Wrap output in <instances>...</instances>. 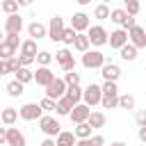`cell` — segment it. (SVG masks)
Masks as SVG:
<instances>
[{
	"label": "cell",
	"mask_w": 146,
	"mask_h": 146,
	"mask_svg": "<svg viewBox=\"0 0 146 146\" xmlns=\"http://www.w3.org/2000/svg\"><path fill=\"white\" fill-rule=\"evenodd\" d=\"M32 2H34V0H16L18 7H27V5H32Z\"/></svg>",
	"instance_id": "cell-47"
},
{
	"label": "cell",
	"mask_w": 146,
	"mask_h": 146,
	"mask_svg": "<svg viewBox=\"0 0 146 146\" xmlns=\"http://www.w3.org/2000/svg\"><path fill=\"white\" fill-rule=\"evenodd\" d=\"M55 59L59 62V66H62V71H64V73L75 71V59H73V55H71V50H68V48L57 50V52H55Z\"/></svg>",
	"instance_id": "cell-7"
},
{
	"label": "cell",
	"mask_w": 146,
	"mask_h": 146,
	"mask_svg": "<svg viewBox=\"0 0 146 146\" xmlns=\"http://www.w3.org/2000/svg\"><path fill=\"white\" fill-rule=\"evenodd\" d=\"M55 141V146H75V135L73 132H68V130H59V135L52 139Z\"/></svg>",
	"instance_id": "cell-19"
},
{
	"label": "cell",
	"mask_w": 146,
	"mask_h": 146,
	"mask_svg": "<svg viewBox=\"0 0 146 146\" xmlns=\"http://www.w3.org/2000/svg\"><path fill=\"white\" fill-rule=\"evenodd\" d=\"M46 30H48V34H46V36H48L50 41H62V32H64V18H62V16H52Z\"/></svg>",
	"instance_id": "cell-6"
},
{
	"label": "cell",
	"mask_w": 146,
	"mask_h": 146,
	"mask_svg": "<svg viewBox=\"0 0 146 146\" xmlns=\"http://www.w3.org/2000/svg\"><path fill=\"white\" fill-rule=\"evenodd\" d=\"M89 146H105V137L103 135H91L89 137Z\"/></svg>",
	"instance_id": "cell-42"
},
{
	"label": "cell",
	"mask_w": 146,
	"mask_h": 146,
	"mask_svg": "<svg viewBox=\"0 0 146 146\" xmlns=\"http://www.w3.org/2000/svg\"><path fill=\"white\" fill-rule=\"evenodd\" d=\"M75 2H78V5H82V7H84V5H89V2H91V0H75Z\"/></svg>",
	"instance_id": "cell-53"
},
{
	"label": "cell",
	"mask_w": 146,
	"mask_h": 146,
	"mask_svg": "<svg viewBox=\"0 0 146 146\" xmlns=\"http://www.w3.org/2000/svg\"><path fill=\"white\" fill-rule=\"evenodd\" d=\"M11 57H16V48H11L7 41H2L0 43V59L5 62V59H11Z\"/></svg>",
	"instance_id": "cell-31"
},
{
	"label": "cell",
	"mask_w": 146,
	"mask_h": 146,
	"mask_svg": "<svg viewBox=\"0 0 146 146\" xmlns=\"http://www.w3.org/2000/svg\"><path fill=\"white\" fill-rule=\"evenodd\" d=\"M16 119H18V110H14V107H5L0 112V123H5V125H14Z\"/></svg>",
	"instance_id": "cell-21"
},
{
	"label": "cell",
	"mask_w": 146,
	"mask_h": 146,
	"mask_svg": "<svg viewBox=\"0 0 146 146\" xmlns=\"http://www.w3.org/2000/svg\"><path fill=\"white\" fill-rule=\"evenodd\" d=\"M2 11L9 16V14H18V5H16V0H2Z\"/></svg>",
	"instance_id": "cell-35"
},
{
	"label": "cell",
	"mask_w": 146,
	"mask_h": 146,
	"mask_svg": "<svg viewBox=\"0 0 146 146\" xmlns=\"http://www.w3.org/2000/svg\"><path fill=\"white\" fill-rule=\"evenodd\" d=\"M119 103V89H116V82H103L100 87V105L105 110H114Z\"/></svg>",
	"instance_id": "cell-1"
},
{
	"label": "cell",
	"mask_w": 146,
	"mask_h": 146,
	"mask_svg": "<svg viewBox=\"0 0 146 146\" xmlns=\"http://www.w3.org/2000/svg\"><path fill=\"white\" fill-rule=\"evenodd\" d=\"M27 34H30L34 41H39V39H43V36L48 34V30H46V25H43V23L34 21V23H30V25H27Z\"/></svg>",
	"instance_id": "cell-18"
},
{
	"label": "cell",
	"mask_w": 146,
	"mask_h": 146,
	"mask_svg": "<svg viewBox=\"0 0 146 146\" xmlns=\"http://www.w3.org/2000/svg\"><path fill=\"white\" fill-rule=\"evenodd\" d=\"M0 75H7V68H5V62L0 59Z\"/></svg>",
	"instance_id": "cell-51"
},
{
	"label": "cell",
	"mask_w": 146,
	"mask_h": 146,
	"mask_svg": "<svg viewBox=\"0 0 146 146\" xmlns=\"http://www.w3.org/2000/svg\"><path fill=\"white\" fill-rule=\"evenodd\" d=\"M23 91H25V84H21V82H16V80H11V82L7 84V94H9L11 98L23 96Z\"/></svg>",
	"instance_id": "cell-28"
},
{
	"label": "cell",
	"mask_w": 146,
	"mask_h": 146,
	"mask_svg": "<svg viewBox=\"0 0 146 146\" xmlns=\"http://www.w3.org/2000/svg\"><path fill=\"white\" fill-rule=\"evenodd\" d=\"M18 116L25 119V121H39L43 116V110L39 107V103H25L21 110H18Z\"/></svg>",
	"instance_id": "cell-5"
},
{
	"label": "cell",
	"mask_w": 146,
	"mask_h": 146,
	"mask_svg": "<svg viewBox=\"0 0 146 146\" xmlns=\"http://www.w3.org/2000/svg\"><path fill=\"white\" fill-rule=\"evenodd\" d=\"M73 135H75V139H89V137H91V128H89V123H87V121H84V123H75Z\"/></svg>",
	"instance_id": "cell-26"
},
{
	"label": "cell",
	"mask_w": 146,
	"mask_h": 146,
	"mask_svg": "<svg viewBox=\"0 0 146 146\" xmlns=\"http://www.w3.org/2000/svg\"><path fill=\"white\" fill-rule=\"evenodd\" d=\"M87 39H89V43H94V46H105V43H107V30H105L103 25H89Z\"/></svg>",
	"instance_id": "cell-4"
},
{
	"label": "cell",
	"mask_w": 146,
	"mask_h": 146,
	"mask_svg": "<svg viewBox=\"0 0 146 146\" xmlns=\"http://www.w3.org/2000/svg\"><path fill=\"white\" fill-rule=\"evenodd\" d=\"M119 55H121V59H125V62H135V59H137V48H135L132 43H125V46L119 48Z\"/></svg>",
	"instance_id": "cell-24"
},
{
	"label": "cell",
	"mask_w": 146,
	"mask_h": 146,
	"mask_svg": "<svg viewBox=\"0 0 146 146\" xmlns=\"http://www.w3.org/2000/svg\"><path fill=\"white\" fill-rule=\"evenodd\" d=\"M39 128H41V132L46 135V137H57L59 135V130H62V125H59V121L55 119V116H50V114H43L41 119H39Z\"/></svg>",
	"instance_id": "cell-2"
},
{
	"label": "cell",
	"mask_w": 146,
	"mask_h": 146,
	"mask_svg": "<svg viewBox=\"0 0 146 146\" xmlns=\"http://www.w3.org/2000/svg\"><path fill=\"white\" fill-rule=\"evenodd\" d=\"M82 100H84V105H87V107L98 105V103H100V87L91 82L87 89H82Z\"/></svg>",
	"instance_id": "cell-8"
},
{
	"label": "cell",
	"mask_w": 146,
	"mask_h": 146,
	"mask_svg": "<svg viewBox=\"0 0 146 146\" xmlns=\"http://www.w3.org/2000/svg\"><path fill=\"white\" fill-rule=\"evenodd\" d=\"M75 146H89V139H78Z\"/></svg>",
	"instance_id": "cell-50"
},
{
	"label": "cell",
	"mask_w": 146,
	"mask_h": 146,
	"mask_svg": "<svg viewBox=\"0 0 146 146\" xmlns=\"http://www.w3.org/2000/svg\"><path fill=\"white\" fill-rule=\"evenodd\" d=\"M64 91H66V84H64V80L62 78H55L48 87H46V98H50V100H57V98H62L64 96Z\"/></svg>",
	"instance_id": "cell-10"
},
{
	"label": "cell",
	"mask_w": 146,
	"mask_h": 146,
	"mask_svg": "<svg viewBox=\"0 0 146 146\" xmlns=\"http://www.w3.org/2000/svg\"><path fill=\"white\" fill-rule=\"evenodd\" d=\"M5 41H7L11 48H18V46H21V39H18V34H7V39H5Z\"/></svg>",
	"instance_id": "cell-43"
},
{
	"label": "cell",
	"mask_w": 146,
	"mask_h": 146,
	"mask_svg": "<svg viewBox=\"0 0 146 146\" xmlns=\"http://www.w3.org/2000/svg\"><path fill=\"white\" fill-rule=\"evenodd\" d=\"M110 146H128L125 141H114V144H110Z\"/></svg>",
	"instance_id": "cell-52"
},
{
	"label": "cell",
	"mask_w": 146,
	"mask_h": 146,
	"mask_svg": "<svg viewBox=\"0 0 146 146\" xmlns=\"http://www.w3.org/2000/svg\"><path fill=\"white\" fill-rule=\"evenodd\" d=\"M71 110H73V105H71V103H68L64 96L55 100V112H57L59 116H68V112H71Z\"/></svg>",
	"instance_id": "cell-25"
},
{
	"label": "cell",
	"mask_w": 146,
	"mask_h": 146,
	"mask_svg": "<svg viewBox=\"0 0 146 146\" xmlns=\"http://www.w3.org/2000/svg\"><path fill=\"white\" fill-rule=\"evenodd\" d=\"M39 107H41L43 112H52V110H55V100H50V98H43V100L39 103Z\"/></svg>",
	"instance_id": "cell-41"
},
{
	"label": "cell",
	"mask_w": 146,
	"mask_h": 146,
	"mask_svg": "<svg viewBox=\"0 0 146 146\" xmlns=\"http://www.w3.org/2000/svg\"><path fill=\"white\" fill-rule=\"evenodd\" d=\"M41 146H55V141H52V139H50V137H46V139H43V141H41Z\"/></svg>",
	"instance_id": "cell-49"
},
{
	"label": "cell",
	"mask_w": 146,
	"mask_h": 146,
	"mask_svg": "<svg viewBox=\"0 0 146 146\" xmlns=\"http://www.w3.org/2000/svg\"><path fill=\"white\" fill-rule=\"evenodd\" d=\"M23 30V18L18 14H9L5 21V34H21Z\"/></svg>",
	"instance_id": "cell-12"
},
{
	"label": "cell",
	"mask_w": 146,
	"mask_h": 146,
	"mask_svg": "<svg viewBox=\"0 0 146 146\" xmlns=\"http://www.w3.org/2000/svg\"><path fill=\"white\" fill-rule=\"evenodd\" d=\"M5 68H7V73H16V71L21 68V64H18V57H11V59H5Z\"/></svg>",
	"instance_id": "cell-38"
},
{
	"label": "cell",
	"mask_w": 146,
	"mask_h": 146,
	"mask_svg": "<svg viewBox=\"0 0 146 146\" xmlns=\"http://www.w3.org/2000/svg\"><path fill=\"white\" fill-rule=\"evenodd\" d=\"M75 34H78V32H75L73 27H64V32H62V41H64L66 46H71L73 39H75Z\"/></svg>",
	"instance_id": "cell-37"
},
{
	"label": "cell",
	"mask_w": 146,
	"mask_h": 146,
	"mask_svg": "<svg viewBox=\"0 0 146 146\" xmlns=\"http://www.w3.org/2000/svg\"><path fill=\"white\" fill-rule=\"evenodd\" d=\"M87 123H89V128H91V130L103 128V125H105V114H103V112H89Z\"/></svg>",
	"instance_id": "cell-23"
},
{
	"label": "cell",
	"mask_w": 146,
	"mask_h": 146,
	"mask_svg": "<svg viewBox=\"0 0 146 146\" xmlns=\"http://www.w3.org/2000/svg\"><path fill=\"white\" fill-rule=\"evenodd\" d=\"M71 46H73L78 52H87V50H89V39H87V34H84V32H78Z\"/></svg>",
	"instance_id": "cell-22"
},
{
	"label": "cell",
	"mask_w": 146,
	"mask_h": 146,
	"mask_svg": "<svg viewBox=\"0 0 146 146\" xmlns=\"http://www.w3.org/2000/svg\"><path fill=\"white\" fill-rule=\"evenodd\" d=\"M116 107H121V110H135V96H130V94H123V96H119V103H116Z\"/></svg>",
	"instance_id": "cell-30"
},
{
	"label": "cell",
	"mask_w": 146,
	"mask_h": 146,
	"mask_svg": "<svg viewBox=\"0 0 146 146\" xmlns=\"http://www.w3.org/2000/svg\"><path fill=\"white\" fill-rule=\"evenodd\" d=\"M125 18H128V14H125L123 9H112V11H110V21L116 23V25H121Z\"/></svg>",
	"instance_id": "cell-33"
},
{
	"label": "cell",
	"mask_w": 146,
	"mask_h": 146,
	"mask_svg": "<svg viewBox=\"0 0 146 146\" xmlns=\"http://www.w3.org/2000/svg\"><path fill=\"white\" fill-rule=\"evenodd\" d=\"M18 64L27 68L30 64H34V57H27V55H18Z\"/></svg>",
	"instance_id": "cell-44"
},
{
	"label": "cell",
	"mask_w": 146,
	"mask_h": 146,
	"mask_svg": "<svg viewBox=\"0 0 146 146\" xmlns=\"http://www.w3.org/2000/svg\"><path fill=\"white\" fill-rule=\"evenodd\" d=\"M123 11H125L128 16H137V14H139V2H128Z\"/></svg>",
	"instance_id": "cell-39"
},
{
	"label": "cell",
	"mask_w": 146,
	"mask_h": 146,
	"mask_svg": "<svg viewBox=\"0 0 146 146\" xmlns=\"http://www.w3.org/2000/svg\"><path fill=\"white\" fill-rule=\"evenodd\" d=\"M64 84L66 87H75V84H80V73H75V71H68V73H64Z\"/></svg>",
	"instance_id": "cell-32"
},
{
	"label": "cell",
	"mask_w": 146,
	"mask_h": 146,
	"mask_svg": "<svg viewBox=\"0 0 146 146\" xmlns=\"http://www.w3.org/2000/svg\"><path fill=\"white\" fill-rule=\"evenodd\" d=\"M105 64V55L100 50H87L82 52V66L84 68H100Z\"/></svg>",
	"instance_id": "cell-3"
},
{
	"label": "cell",
	"mask_w": 146,
	"mask_h": 146,
	"mask_svg": "<svg viewBox=\"0 0 146 146\" xmlns=\"http://www.w3.org/2000/svg\"><path fill=\"white\" fill-rule=\"evenodd\" d=\"M16 82H21V84H27V82H32V71L30 68H25V66H21L16 73Z\"/></svg>",
	"instance_id": "cell-29"
},
{
	"label": "cell",
	"mask_w": 146,
	"mask_h": 146,
	"mask_svg": "<svg viewBox=\"0 0 146 146\" xmlns=\"http://www.w3.org/2000/svg\"><path fill=\"white\" fill-rule=\"evenodd\" d=\"M94 16H96L98 21H107V18H110V7H107V5H98V7L94 9Z\"/></svg>",
	"instance_id": "cell-36"
},
{
	"label": "cell",
	"mask_w": 146,
	"mask_h": 146,
	"mask_svg": "<svg viewBox=\"0 0 146 146\" xmlns=\"http://www.w3.org/2000/svg\"><path fill=\"white\" fill-rule=\"evenodd\" d=\"M100 75L105 78V82H116V80L121 78V68H119L116 64H112V62H110V64L105 62V64L100 66Z\"/></svg>",
	"instance_id": "cell-15"
},
{
	"label": "cell",
	"mask_w": 146,
	"mask_h": 146,
	"mask_svg": "<svg viewBox=\"0 0 146 146\" xmlns=\"http://www.w3.org/2000/svg\"><path fill=\"white\" fill-rule=\"evenodd\" d=\"M64 98H66L71 105H78V103L82 100V89H80V84H75V87H66Z\"/></svg>",
	"instance_id": "cell-20"
},
{
	"label": "cell",
	"mask_w": 146,
	"mask_h": 146,
	"mask_svg": "<svg viewBox=\"0 0 146 146\" xmlns=\"http://www.w3.org/2000/svg\"><path fill=\"white\" fill-rule=\"evenodd\" d=\"M139 139H141V141H146V125H144V128H139Z\"/></svg>",
	"instance_id": "cell-48"
},
{
	"label": "cell",
	"mask_w": 146,
	"mask_h": 146,
	"mask_svg": "<svg viewBox=\"0 0 146 146\" xmlns=\"http://www.w3.org/2000/svg\"><path fill=\"white\" fill-rule=\"evenodd\" d=\"M7 144V128H0V146Z\"/></svg>",
	"instance_id": "cell-46"
},
{
	"label": "cell",
	"mask_w": 146,
	"mask_h": 146,
	"mask_svg": "<svg viewBox=\"0 0 146 146\" xmlns=\"http://www.w3.org/2000/svg\"><path fill=\"white\" fill-rule=\"evenodd\" d=\"M89 16L87 14H82V11H78V14H73V18H71V27L75 30V32H87L89 30Z\"/></svg>",
	"instance_id": "cell-16"
},
{
	"label": "cell",
	"mask_w": 146,
	"mask_h": 146,
	"mask_svg": "<svg viewBox=\"0 0 146 146\" xmlns=\"http://www.w3.org/2000/svg\"><path fill=\"white\" fill-rule=\"evenodd\" d=\"M32 80H34L36 84H41V87H48V84L55 80V73H52L48 66H39V68L32 73Z\"/></svg>",
	"instance_id": "cell-11"
},
{
	"label": "cell",
	"mask_w": 146,
	"mask_h": 146,
	"mask_svg": "<svg viewBox=\"0 0 146 146\" xmlns=\"http://www.w3.org/2000/svg\"><path fill=\"white\" fill-rule=\"evenodd\" d=\"M107 2H112V0H100V5H107Z\"/></svg>",
	"instance_id": "cell-55"
},
{
	"label": "cell",
	"mask_w": 146,
	"mask_h": 146,
	"mask_svg": "<svg viewBox=\"0 0 146 146\" xmlns=\"http://www.w3.org/2000/svg\"><path fill=\"white\" fill-rule=\"evenodd\" d=\"M135 25H137V18H135V16H128V18L121 23V30H125V32H128V30H132Z\"/></svg>",
	"instance_id": "cell-40"
},
{
	"label": "cell",
	"mask_w": 146,
	"mask_h": 146,
	"mask_svg": "<svg viewBox=\"0 0 146 146\" xmlns=\"http://www.w3.org/2000/svg\"><path fill=\"white\" fill-rule=\"evenodd\" d=\"M34 62H39L41 66H48V64L52 62V55H50L48 50H39V52L34 55Z\"/></svg>",
	"instance_id": "cell-34"
},
{
	"label": "cell",
	"mask_w": 146,
	"mask_h": 146,
	"mask_svg": "<svg viewBox=\"0 0 146 146\" xmlns=\"http://www.w3.org/2000/svg\"><path fill=\"white\" fill-rule=\"evenodd\" d=\"M2 41H5V32L0 30V43H2Z\"/></svg>",
	"instance_id": "cell-54"
},
{
	"label": "cell",
	"mask_w": 146,
	"mask_h": 146,
	"mask_svg": "<svg viewBox=\"0 0 146 146\" xmlns=\"http://www.w3.org/2000/svg\"><path fill=\"white\" fill-rule=\"evenodd\" d=\"M107 43H110L112 48H116V50H119L121 46H125V43H128V32H125V30H121V27H119V30H114V32H110V34H107Z\"/></svg>",
	"instance_id": "cell-14"
},
{
	"label": "cell",
	"mask_w": 146,
	"mask_h": 146,
	"mask_svg": "<svg viewBox=\"0 0 146 146\" xmlns=\"http://www.w3.org/2000/svg\"><path fill=\"white\" fill-rule=\"evenodd\" d=\"M39 50H36V41L34 39H27V41H21V55H27V57H34Z\"/></svg>",
	"instance_id": "cell-27"
},
{
	"label": "cell",
	"mask_w": 146,
	"mask_h": 146,
	"mask_svg": "<svg viewBox=\"0 0 146 146\" xmlns=\"http://www.w3.org/2000/svg\"><path fill=\"white\" fill-rule=\"evenodd\" d=\"M89 112H91V107H87L84 103H78V105H73V110L68 112V116H71L73 123H84L87 116H89Z\"/></svg>",
	"instance_id": "cell-13"
},
{
	"label": "cell",
	"mask_w": 146,
	"mask_h": 146,
	"mask_svg": "<svg viewBox=\"0 0 146 146\" xmlns=\"http://www.w3.org/2000/svg\"><path fill=\"white\" fill-rule=\"evenodd\" d=\"M123 2H125V5H128V2H139V0H123Z\"/></svg>",
	"instance_id": "cell-56"
},
{
	"label": "cell",
	"mask_w": 146,
	"mask_h": 146,
	"mask_svg": "<svg viewBox=\"0 0 146 146\" xmlns=\"http://www.w3.org/2000/svg\"><path fill=\"white\" fill-rule=\"evenodd\" d=\"M137 125H139V128L146 125V112H137Z\"/></svg>",
	"instance_id": "cell-45"
},
{
	"label": "cell",
	"mask_w": 146,
	"mask_h": 146,
	"mask_svg": "<svg viewBox=\"0 0 146 146\" xmlns=\"http://www.w3.org/2000/svg\"><path fill=\"white\" fill-rule=\"evenodd\" d=\"M7 146H25V135L18 128H7Z\"/></svg>",
	"instance_id": "cell-17"
},
{
	"label": "cell",
	"mask_w": 146,
	"mask_h": 146,
	"mask_svg": "<svg viewBox=\"0 0 146 146\" xmlns=\"http://www.w3.org/2000/svg\"><path fill=\"white\" fill-rule=\"evenodd\" d=\"M128 39H130V43L139 50V48H146V30L141 27V25H135L132 30H128Z\"/></svg>",
	"instance_id": "cell-9"
}]
</instances>
